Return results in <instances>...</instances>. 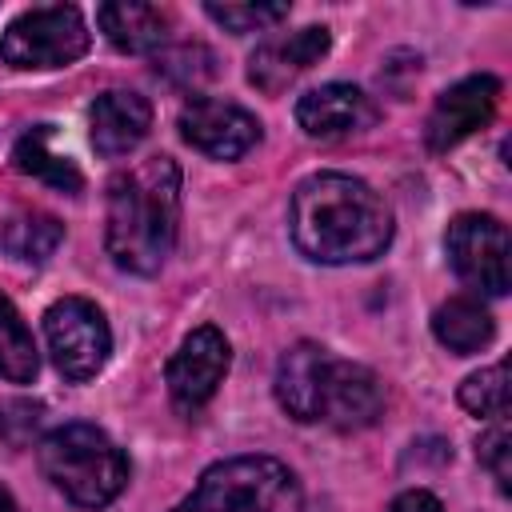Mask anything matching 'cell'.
<instances>
[{
	"instance_id": "cell-8",
	"label": "cell",
	"mask_w": 512,
	"mask_h": 512,
	"mask_svg": "<svg viewBox=\"0 0 512 512\" xmlns=\"http://www.w3.org/2000/svg\"><path fill=\"white\" fill-rule=\"evenodd\" d=\"M448 260L456 276L488 296H504L512 276H508V228L492 212H460L448 224Z\"/></svg>"
},
{
	"instance_id": "cell-12",
	"label": "cell",
	"mask_w": 512,
	"mask_h": 512,
	"mask_svg": "<svg viewBox=\"0 0 512 512\" xmlns=\"http://www.w3.org/2000/svg\"><path fill=\"white\" fill-rule=\"evenodd\" d=\"M380 120L376 100L356 88V84H320L312 92H304L296 100V124L312 136V140H336V136H352L364 132Z\"/></svg>"
},
{
	"instance_id": "cell-26",
	"label": "cell",
	"mask_w": 512,
	"mask_h": 512,
	"mask_svg": "<svg viewBox=\"0 0 512 512\" xmlns=\"http://www.w3.org/2000/svg\"><path fill=\"white\" fill-rule=\"evenodd\" d=\"M0 512H20V504L12 500V492H8V488H0Z\"/></svg>"
},
{
	"instance_id": "cell-3",
	"label": "cell",
	"mask_w": 512,
	"mask_h": 512,
	"mask_svg": "<svg viewBox=\"0 0 512 512\" xmlns=\"http://www.w3.org/2000/svg\"><path fill=\"white\" fill-rule=\"evenodd\" d=\"M276 400L300 424L340 432L368 428L384 416V384L372 368L340 360L324 344L300 340L276 364Z\"/></svg>"
},
{
	"instance_id": "cell-5",
	"label": "cell",
	"mask_w": 512,
	"mask_h": 512,
	"mask_svg": "<svg viewBox=\"0 0 512 512\" xmlns=\"http://www.w3.org/2000/svg\"><path fill=\"white\" fill-rule=\"evenodd\" d=\"M172 512H304V492L284 460L232 456L204 468Z\"/></svg>"
},
{
	"instance_id": "cell-21",
	"label": "cell",
	"mask_w": 512,
	"mask_h": 512,
	"mask_svg": "<svg viewBox=\"0 0 512 512\" xmlns=\"http://www.w3.org/2000/svg\"><path fill=\"white\" fill-rule=\"evenodd\" d=\"M204 12L228 32H260L288 20V4H204Z\"/></svg>"
},
{
	"instance_id": "cell-6",
	"label": "cell",
	"mask_w": 512,
	"mask_h": 512,
	"mask_svg": "<svg viewBox=\"0 0 512 512\" xmlns=\"http://www.w3.org/2000/svg\"><path fill=\"white\" fill-rule=\"evenodd\" d=\"M92 44V32L72 4H48L20 12L0 32V56L12 68H64L80 60Z\"/></svg>"
},
{
	"instance_id": "cell-14",
	"label": "cell",
	"mask_w": 512,
	"mask_h": 512,
	"mask_svg": "<svg viewBox=\"0 0 512 512\" xmlns=\"http://www.w3.org/2000/svg\"><path fill=\"white\" fill-rule=\"evenodd\" d=\"M152 128V104L140 92L112 88L100 92L92 104V148L108 160L128 156Z\"/></svg>"
},
{
	"instance_id": "cell-17",
	"label": "cell",
	"mask_w": 512,
	"mask_h": 512,
	"mask_svg": "<svg viewBox=\"0 0 512 512\" xmlns=\"http://www.w3.org/2000/svg\"><path fill=\"white\" fill-rule=\"evenodd\" d=\"M48 140H52V124H36L32 132H24V136L16 140L12 164H16L24 176H36V180H44V184H52V188L76 196V192L84 188V176H80V168H76L68 156L52 152Z\"/></svg>"
},
{
	"instance_id": "cell-16",
	"label": "cell",
	"mask_w": 512,
	"mask_h": 512,
	"mask_svg": "<svg viewBox=\"0 0 512 512\" xmlns=\"http://www.w3.org/2000/svg\"><path fill=\"white\" fill-rule=\"evenodd\" d=\"M432 336H436L448 352L468 356V352H480L484 344H492L496 320H492V312L480 304V296H452V300H444V304L432 312Z\"/></svg>"
},
{
	"instance_id": "cell-7",
	"label": "cell",
	"mask_w": 512,
	"mask_h": 512,
	"mask_svg": "<svg viewBox=\"0 0 512 512\" xmlns=\"http://www.w3.org/2000/svg\"><path fill=\"white\" fill-rule=\"evenodd\" d=\"M44 336H48V352L60 368L64 380H92L108 352H112V332L104 312L84 300V296H64L44 312Z\"/></svg>"
},
{
	"instance_id": "cell-10",
	"label": "cell",
	"mask_w": 512,
	"mask_h": 512,
	"mask_svg": "<svg viewBox=\"0 0 512 512\" xmlns=\"http://www.w3.org/2000/svg\"><path fill=\"white\" fill-rule=\"evenodd\" d=\"M180 136L212 160H240L260 140V120L232 100L192 96L180 108Z\"/></svg>"
},
{
	"instance_id": "cell-19",
	"label": "cell",
	"mask_w": 512,
	"mask_h": 512,
	"mask_svg": "<svg viewBox=\"0 0 512 512\" xmlns=\"http://www.w3.org/2000/svg\"><path fill=\"white\" fill-rule=\"evenodd\" d=\"M40 360H36V344L28 324L20 320V312L12 308V300L0 292V376L12 384H28L36 376Z\"/></svg>"
},
{
	"instance_id": "cell-9",
	"label": "cell",
	"mask_w": 512,
	"mask_h": 512,
	"mask_svg": "<svg viewBox=\"0 0 512 512\" xmlns=\"http://www.w3.org/2000/svg\"><path fill=\"white\" fill-rule=\"evenodd\" d=\"M228 364H232V348H228L224 332H220L216 324L192 328V332L180 340V348L172 352L168 372H164L168 396H172L176 412H184V416L200 412V408L212 400V392L220 388Z\"/></svg>"
},
{
	"instance_id": "cell-24",
	"label": "cell",
	"mask_w": 512,
	"mask_h": 512,
	"mask_svg": "<svg viewBox=\"0 0 512 512\" xmlns=\"http://www.w3.org/2000/svg\"><path fill=\"white\" fill-rule=\"evenodd\" d=\"M476 456H480V464L492 472L496 488H500V492H508V480H512V468H508L512 436H508V424H504V420H496V424L476 440Z\"/></svg>"
},
{
	"instance_id": "cell-11",
	"label": "cell",
	"mask_w": 512,
	"mask_h": 512,
	"mask_svg": "<svg viewBox=\"0 0 512 512\" xmlns=\"http://www.w3.org/2000/svg\"><path fill=\"white\" fill-rule=\"evenodd\" d=\"M500 104V80L480 72V76H464L460 84H452L448 92L436 96L428 124H424V140L432 152H448L452 144H460L464 136H472L476 128H484L496 116Z\"/></svg>"
},
{
	"instance_id": "cell-20",
	"label": "cell",
	"mask_w": 512,
	"mask_h": 512,
	"mask_svg": "<svg viewBox=\"0 0 512 512\" xmlns=\"http://www.w3.org/2000/svg\"><path fill=\"white\" fill-rule=\"evenodd\" d=\"M460 404H464L472 416L504 420V416H508V360L464 376V384H460Z\"/></svg>"
},
{
	"instance_id": "cell-4",
	"label": "cell",
	"mask_w": 512,
	"mask_h": 512,
	"mask_svg": "<svg viewBox=\"0 0 512 512\" xmlns=\"http://www.w3.org/2000/svg\"><path fill=\"white\" fill-rule=\"evenodd\" d=\"M36 456L40 472L80 508H104L128 484V456L116 448L108 432L84 420L52 428L40 440Z\"/></svg>"
},
{
	"instance_id": "cell-23",
	"label": "cell",
	"mask_w": 512,
	"mask_h": 512,
	"mask_svg": "<svg viewBox=\"0 0 512 512\" xmlns=\"http://www.w3.org/2000/svg\"><path fill=\"white\" fill-rule=\"evenodd\" d=\"M44 424V404L36 400H8L0 404V440L8 448H28Z\"/></svg>"
},
{
	"instance_id": "cell-15",
	"label": "cell",
	"mask_w": 512,
	"mask_h": 512,
	"mask_svg": "<svg viewBox=\"0 0 512 512\" xmlns=\"http://www.w3.org/2000/svg\"><path fill=\"white\" fill-rule=\"evenodd\" d=\"M96 24L108 36V44L120 52H156L172 32V12L160 4L120 0V4H100Z\"/></svg>"
},
{
	"instance_id": "cell-2",
	"label": "cell",
	"mask_w": 512,
	"mask_h": 512,
	"mask_svg": "<svg viewBox=\"0 0 512 512\" xmlns=\"http://www.w3.org/2000/svg\"><path fill=\"white\" fill-rule=\"evenodd\" d=\"M104 248L116 268L156 276L176 244L180 224V168L172 156H148L108 184Z\"/></svg>"
},
{
	"instance_id": "cell-18",
	"label": "cell",
	"mask_w": 512,
	"mask_h": 512,
	"mask_svg": "<svg viewBox=\"0 0 512 512\" xmlns=\"http://www.w3.org/2000/svg\"><path fill=\"white\" fill-rule=\"evenodd\" d=\"M64 240V224L48 212H16L4 228H0V248L12 256V260H24V264H40L48 260Z\"/></svg>"
},
{
	"instance_id": "cell-25",
	"label": "cell",
	"mask_w": 512,
	"mask_h": 512,
	"mask_svg": "<svg viewBox=\"0 0 512 512\" xmlns=\"http://www.w3.org/2000/svg\"><path fill=\"white\" fill-rule=\"evenodd\" d=\"M388 512H444V508H440V500H436L432 492L408 488V492H400V496L388 504Z\"/></svg>"
},
{
	"instance_id": "cell-13",
	"label": "cell",
	"mask_w": 512,
	"mask_h": 512,
	"mask_svg": "<svg viewBox=\"0 0 512 512\" xmlns=\"http://www.w3.org/2000/svg\"><path fill=\"white\" fill-rule=\"evenodd\" d=\"M328 48H332V36H328L324 24H308V28H300V32L272 36V40H264V44L248 56V80H252L260 92L276 96V92H284L300 72H308L312 64H320V60L328 56Z\"/></svg>"
},
{
	"instance_id": "cell-1",
	"label": "cell",
	"mask_w": 512,
	"mask_h": 512,
	"mask_svg": "<svg viewBox=\"0 0 512 512\" xmlns=\"http://www.w3.org/2000/svg\"><path fill=\"white\" fill-rule=\"evenodd\" d=\"M288 232L316 264H364L392 244V208L360 176L316 172L292 192Z\"/></svg>"
},
{
	"instance_id": "cell-22",
	"label": "cell",
	"mask_w": 512,
	"mask_h": 512,
	"mask_svg": "<svg viewBox=\"0 0 512 512\" xmlns=\"http://www.w3.org/2000/svg\"><path fill=\"white\" fill-rule=\"evenodd\" d=\"M216 72V56L200 44H184V48H172L164 60H156V76L172 80V84H200Z\"/></svg>"
}]
</instances>
